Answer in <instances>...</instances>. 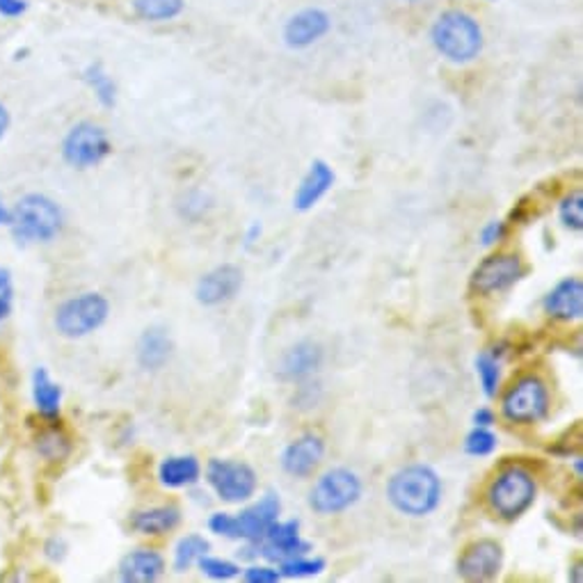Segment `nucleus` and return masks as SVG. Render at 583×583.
I'll use <instances>...</instances> for the list:
<instances>
[{"instance_id":"0eeeda50","label":"nucleus","mask_w":583,"mask_h":583,"mask_svg":"<svg viewBox=\"0 0 583 583\" xmlns=\"http://www.w3.org/2000/svg\"><path fill=\"white\" fill-rule=\"evenodd\" d=\"M112 151V142L103 126L95 122H80L70 128L62 140V159L76 170L101 165Z\"/></svg>"},{"instance_id":"cd10ccee","label":"nucleus","mask_w":583,"mask_h":583,"mask_svg":"<svg viewBox=\"0 0 583 583\" xmlns=\"http://www.w3.org/2000/svg\"><path fill=\"white\" fill-rule=\"evenodd\" d=\"M37 454L41 458H47L49 462H62L66 456L72 454V442L62 431L49 429L37 435Z\"/></svg>"},{"instance_id":"e433bc0d","label":"nucleus","mask_w":583,"mask_h":583,"mask_svg":"<svg viewBox=\"0 0 583 583\" xmlns=\"http://www.w3.org/2000/svg\"><path fill=\"white\" fill-rule=\"evenodd\" d=\"M245 581L248 583H277L282 581V574L280 570L275 568H261V566H255L250 570H245Z\"/></svg>"},{"instance_id":"4c0bfd02","label":"nucleus","mask_w":583,"mask_h":583,"mask_svg":"<svg viewBox=\"0 0 583 583\" xmlns=\"http://www.w3.org/2000/svg\"><path fill=\"white\" fill-rule=\"evenodd\" d=\"M28 12V0H0V16L18 18Z\"/></svg>"},{"instance_id":"f8f14e48","label":"nucleus","mask_w":583,"mask_h":583,"mask_svg":"<svg viewBox=\"0 0 583 583\" xmlns=\"http://www.w3.org/2000/svg\"><path fill=\"white\" fill-rule=\"evenodd\" d=\"M332 28V18L321 8H307L296 12L286 21L284 26V41L288 49L302 51L321 41Z\"/></svg>"},{"instance_id":"f257e3e1","label":"nucleus","mask_w":583,"mask_h":583,"mask_svg":"<svg viewBox=\"0 0 583 583\" xmlns=\"http://www.w3.org/2000/svg\"><path fill=\"white\" fill-rule=\"evenodd\" d=\"M387 497L392 506L408 518H425L442 501V481L435 469L425 464L402 467L389 479Z\"/></svg>"},{"instance_id":"4be33fe9","label":"nucleus","mask_w":583,"mask_h":583,"mask_svg":"<svg viewBox=\"0 0 583 583\" xmlns=\"http://www.w3.org/2000/svg\"><path fill=\"white\" fill-rule=\"evenodd\" d=\"M33 402L41 419L55 423L62 408V387L44 367L35 369L33 373Z\"/></svg>"},{"instance_id":"6e6552de","label":"nucleus","mask_w":583,"mask_h":583,"mask_svg":"<svg viewBox=\"0 0 583 583\" xmlns=\"http://www.w3.org/2000/svg\"><path fill=\"white\" fill-rule=\"evenodd\" d=\"M504 417L512 423H537L549 412V389L537 375H524L508 387L501 400Z\"/></svg>"},{"instance_id":"dca6fc26","label":"nucleus","mask_w":583,"mask_h":583,"mask_svg":"<svg viewBox=\"0 0 583 583\" xmlns=\"http://www.w3.org/2000/svg\"><path fill=\"white\" fill-rule=\"evenodd\" d=\"M323 456H325L323 437L307 433L284 448L282 469L294 479H307L317 472L319 464L323 462Z\"/></svg>"},{"instance_id":"bb28decb","label":"nucleus","mask_w":583,"mask_h":583,"mask_svg":"<svg viewBox=\"0 0 583 583\" xmlns=\"http://www.w3.org/2000/svg\"><path fill=\"white\" fill-rule=\"evenodd\" d=\"M209 549H211L209 541H204L201 535L193 533V535L182 537V541H178V545H176V549H174V570L176 572L190 570L201 556L209 554Z\"/></svg>"},{"instance_id":"5701e85b","label":"nucleus","mask_w":583,"mask_h":583,"mask_svg":"<svg viewBox=\"0 0 583 583\" xmlns=\"http://www.w3.org/2000/svg\"><path fill=\"white\" fill-rule=\"evenodd\" d=\"M182 522V510L176 506H153L131 514V529L140 535H163Z\"/></svg>"},{"instance_id":"ddd939ff","label":"nucleus","mask_w":583,"mask_h":583,"mask_svg":"<svg viewBox=\"0 0 583 583\" xmlns=\"http://www.w3.org/2000/svg\"><path fill=\"white\" fill-rule=\"evenodd\" d=\"M282 512V501L275 492H268L257 504L245 508L240 514H236L238 524V541H245L250 545H259L263 541L265 531L271 529Z\"/></svg>"},{"instance_id":"f704fd0d","label":"nucleus","mask_w":583,"mask_h":583,"mask_svg":"<svg viewBox=\"0 0 583 583\" xmlns=\"http://www.w3.org/2000/svg\"><path fill=\"white\" fill-rule=\"evenodd\" d=\"M209 529L215 535H224V537H232V541H238V524H236L234 514H230V512H215V514H211Z\"/></svg>"},{"instance_id":"ea45409f","label":"nucleus","mask_w":583,"mask_h":583,"mask_svg":"<svg viewBox=\"0 0 583 583\" xmlns=\"http://www.w3.org/2000/svg\"><path fill=\"white\" fill-rule=\"evenodd\" d=\"M492 423H495V412L492 410L481 408L474 412V425H479V429H489Z\"/></svg>"},{"instance_id":"58836bf2","label":"nucleus","mask_w":583,"mask_h":583,"mask_svg":"<svg viewBox=\"0 0 583 583\" xmlns=\"http://www.w3.org/2000/svg\"><path fill=\"white\" fill-rule=\"evenodd\" d=\"M44 554H47V558H51L53 563H60V560L66 556V543L62 541V537H51V541L44 545Z\"/></svg>"},{"instance_id":"7ed1b4c3","label":"nucleus","mask_w":583,"mask_h":583,"mask_svg":"<svg viewBox=\"0 0 583 583\" xmlns=\"http://www.w3.org/2000/svg\"><path fill=\"white\" fill-rule=\"evenodd\" d=\"M10 232L18 243H51L60 236L64 227V213L58 201L41 193H30L21 197L10 220Z\"/></svg>"},{"instance_id":"473e14b6","label":"nucleus","mask_w":583,"mask_h":583,"mask_svg":"<svg viewBox=\"0 0 583 583\" xmlns=\"http://www.w3.org/2000/svg\"><path fill=\"white\" fill-rule=\"evenodd\" d=\"M197 566L201 568V572H204L211 579H215V581H232V579H236L240 574V568L236 563H232V560L207 556V554L197 560Z\"/></svg>"},{"instance_id":"9b49d317","label":"nucleus","mask_w":583,"mask_h":583,"mask_svg":"<svg viewBox=\"0 0 583 583\" xmlns=\"http://www.w3.org/2000/svg\"><path fill=\"white\" fill-rule=\"evenodd\" d=\"M504 568V547L497 541L469 545L458 560V574L467 581H492Z\"/></svg>"},{"instance_id":"a19ab883","label":"nucleus","mask_w":583,"mask_h":583,"mask_svg":"<svg viewBox=\"0 0 583 583\" xmlns=\"http://www.w3.org/2000/svg\"><path fill=\"white\" fill-rule=\"evenodd\" d=\"M8 128H10V112H8V108L3 103H0V140L5 138Z\"/></svg>"},{"instance_id":"72a5a7b5","label":"nucleus","mask_w":583,"mask_h":583,"mask_svg":"<svg viewBox=\"0 0 583 583\" xmlns=\"http://www.w3.org/2000/svg\"><path fill=\"white\" fill-rule=\"evenodd\" d=\"M12 302H14L12 275L8 268H0V323H3L12 313Z\"/></svg>"},{"instance_id":"a211bd4d","label":"nucleus","mask_w":583,"mask_h":583,"mask_svg":"<svg viewBox=\"0 0 583 583\" xmlns=\"http://www.w3.org/2000/svg\"><path fill=\"white\" fill-rule=\"evenodd\" d=\"M321 364H323V348L313 342H300L294 348H288L286 355L282 357L280 377L296 383V380H305L317 373Z\"/></svg>"},{"instance_id":"6ab92c4d","label":"nucleus","mask_w":583,"mask_h":583,"mask_svg":"<svg viewBox=\"0 0 583 583\" xmlns=\"http://www.w3.org/2000/svg\"><path fill=\"white\" fill-rule=\"evenodd\" d=\"M165 572V558L156 549H136L122 558L120 579L124 583H153Z\"/></svg>"},{"instance_id":"f3484780","label":"nucleus","mask_w":583,"mask_h":583,"mask_svg":"<svg viewBox=\"0 0 583 583\" xmlns=\"http://www.w3.org/2000/svg\"><path fill=\"white\" fill-rule=\"evenodd\" d=\"M545 311L556 321H579L583 313V282L579 277H566L558 282L543 302Z\"/></svg>"},{"instance_id":"f03ea898","label":"nucleus","mask_w":583,"mask_h":583,"mask_svg":"<svg viewBox=\"0 0 583 583\" xmlns=\"http://www.w3.org/2000/svg\"><path fill=\"white\" fill-rule=\"evenodd\" d=\"M435 51L454 64L474 62L483 51V28L479 21L462 10H446L431 28Z\"/></svg>"},{"instance_id":"9d476101","label":"nucleus","mask_w":583,"mask_h":583,"mask_svg":"<svg viewBox=\"0 0 583 583\" xmlns=\"http://www.w3.org/2000/svg\"><path fill=\"white\" fill-rule=\"evenodd\" d=\"M524 277V265L514 255H492L472 273V290L481 296L501 294Z\"/></svg>"},{"instance_id":"b1692460","label":"nucleus","mask_w":583,"mask_h":583,"mask_svg":"<svg viewBox=\"0 0 583 583\" xmlns=\"http://www.w3.org/2000/svg\"><path fill=\"white\" fill-rule=\"evenodd\" d=\"M201 476V464L193 456H172L165 458L159 467V481L165 487H188L195 485Z\"/></svg>"},{"instance_id":"79ce46f5","label":"nucleus","mask_w":583,"mask_h":583,"mask_svg":"<svg viewBox=\"0 0 583 583\" xmlns=\"http://www.w3.org/2000/svg\"><path fill=\"white\" fill-rule=\"evenodd\" d=\"M10 220H12V209H8L3 197H0V227H8Z\"/></svg>"},{"instance_id":"393cba45","label":"nucleus","mask_w":583,"mask_h":583,"mask_svg":"<svg viewBox=\"0 0 583 583\" xmlns=\"http://www.w3.org/2000/svg\"><path fill=\"white\" fill-rule=\"evenodd\" d=\"M83 80H85V85L89 89H92L97 101L103 108H115V103H117V85H115V80H112V76L103 70L101 62L87 64L85 72H83Z\"/></svg>"},{"instance_id":"423d86ee","label":"nucleus","mask_w":583,"mask_h":583,"mask_svg":"<svg viewBox=\"0 0 583 583\" xmlns=\"http://www.w3.org/2000/svg\"><path fill=\"white\" fill-rule=\"evenodd\" d=\"M362 497V481L350 469H330L309 492V508L319 514H336L352 508Z\"/></svg>"},{"instance_id":"aec40b11","label":"nucleus","mask_w":583,"mask_h":583,"mask_svg":"<svg viewBox=\"0 0 583 583\" xmlns=\"http://www.w3.org/2000/svg\"><path fill=\"white\" fill-rule=\"evenodd\" d=\"M332 186H334L332 168L325 161H313L296 190L294 207L298 211H311L330 193Z\"/></svg>"},{"instance_id":"39448f33","label":"nucleus","mask_w":583,"mask_h":583,"mask_svg":"<svg viewBox=\"0 0 583 583\" xmlns=\"http://www.w3.org/2000/svg\"><path fill=\"white\" fill-rule=\"evenodd\" d=\"M110 313V305L101 294H80L64 300L55 309V330L64 339H83L97 332Z\"/></svg>"},{"instance_id":"c756f323","label":"nucleus","mask_w":583,"mask_h":583,"mask_svg":"<svg viewBox=\"0 0 583 583\" xmlns=\"http://www.w3.org/2000/svg\"><path fill=\"white\" fill-rule=\"evenodd\" d=\"M325 570V560L323 558H307L302 556H294L286 558L280 563V574L282 579H300V576H317Z\"/></svg>"},{"instance_id":"a878e982","label":"nucleus","mask_w":583,"mask_h":583,"mask_svg":"<svg viewBox=\"0 0 583 583\" xmlns=\"http://www.w3.org/2000/svg\"><path fill=\"white\" fill-rule=\"evenodd\" d=\"M186 10V0H133V12L142 21L161 24V21H172L182 16Z\"/></svg>"},{"instance_id":"c85d7f7f","label":"nucleus","mask_w":583,"mask_h":583,"mask_svg":"<svg viewBox=\"0 0 583 583\" xmlns=\"http://www.w3.org/2000/svg\"><path fill=\"white\" fill-rule=\"evenodd\" d=\"M476 375L481 380L483 394L487 398L497 396L499 383H501V362H499L497 352H481L476 357Z\"/></svg>"},{"instance_id":"37998d69","label":"nucleus","mask_w":583,"mask_h":583,"mask_svg":"<svg viewBox=\"0 0 583 583\" xmlns=\"http://www.w3.org/2000/svg\"><path fill=\"white\" fill-rule=\"evenodd\" d=\"M572 570H574V576H572V581H574V583H581V563H576V566H574Z\"/></svg>"},{"instance_id":"7c9ffc66","label":"nucleus","mask_w":583,"mask_h":583,"mask_svg":"<svg viewBox=\"0 0 583 583\" xmlns=\"http://www.w3.org/2000/svg\"><path fill=\"white\" fill-rule=\"evenodd\" d=\"M558 215H560V222H563L568 230L581 232L583 230V193L574 190L563 201H560Z\"/></svg>"},{"instance_id":"2eb2a0df","label":"nucleus","mask_w":583,"mask_h":583,"mask_svg":"<svg viewBox=\"0 0 583 583\" xmlns=\"http://www.w3.org/2000/svg\"><path fill=\"white\" fill-rule=\"evenodd\" d=\"M259 554L265 556L268 560H282L302 556L311 549V545L300 537V522L298 520H288V522H275L271 529L265 531L263 541L257 545Z\"/></svg>"},{"instance_id":"c9c22d12","label":"nucleus","mask_w":583,"mask_h":583,"mask_svg":"<svg viewBox=\"0 0 583 583\" xmlns=\"http://www.w3.org/2000/svg\"><path fill=\"white\" fill-rule=\"evenodd\" d=\"M506 232H508L506 222H501V220H492V222L485 224L483 232H481V243L485 245V248H492V245H497L499 240H504Z\"/></svg>"},{"instance_id":"412c9836","label":"nucleus","mask_w":583,"mask_h":583,"mask_svg":"<svg viewBox=\"0 0 583 583\" xmlns=\"http://www.w3.org/2000/svg\"><path fill=\"white\" fill-rule=\"evenodd\" d=\"M172 357V339L165 327H147L138 342V364L145 371L163 369Z\"/></svg>"},{"instance_id":"1a4fd4ad","label":"nucleus","mask_w":583,"mask_h":583,"mask_svg":"<svg viewBox=\"0 0 583 583\" xmlns=\"http://www.w3.org/2000/svg\"><path fill=\"white\" fill-rule=\"evenodd\" d=\"M207 481L215 489V495L227 504H240L255 497L257 472L245 462L234 460H211L207 467Z\"/></svg>"},{"instance_id":"20e7f679","label":"nucleus","mask_w":583,"mask_h":583,"mask_svg":"<svg viewBox=\"0 0 583 583\" xmlns=\"http://www.w3.org/2000/svg\"><path fill=\"white\" fill-rule=\"evenodd\" d=\"M535 476L522 464H510L495 476L487 489V504L501 520L514 522L535 504Z\"/></svg>"},{"instance_id":"4468645a","label":"nucleus","mask_w":583,"mask_h":583,"mask_svg":"<svg viewBox=\"0 0 583 583\" xmlns=\"http://www.w3.org/2000/svg\"><path fill=\"white\" fill-rule=\"evenodd\" d=\"M243 286V271L238 265L224 263L213 268L211 273H207L197 282L195 296L197 302L204 307H218L222 302H230Z\"/></svg>"},{"instance_id":"2f4dec72","label":"nucleus","mask_w":583,"mask_h":583,"mask_svg":"<svg viewBox=\"0 0 583 583\" xmlns=\"http://www.w3.org/2000/svg\"><path fill=\"white\" fill-rule=\"evenodd\" d=\"M497 446H499V439L497 435L492 433L489 429H476L467 435L464 439V451L469 456H476V458H483V456H489V454H495L497 451Z\"/></svg>"}]
</instances>
